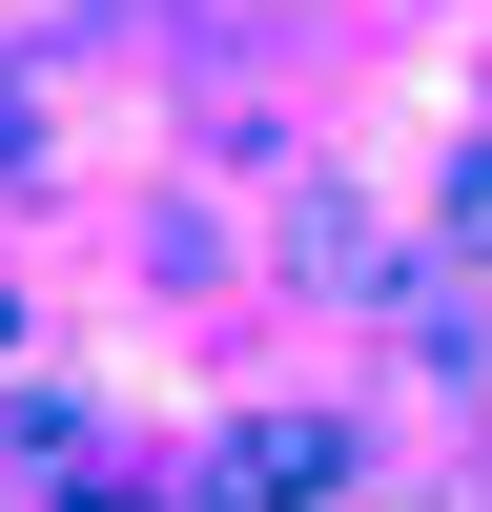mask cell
<instances>
[{"label": "cell", "instance_id": "4", "mask_svg": "<svg viewBox=\"0 0 492 512\" xmlns=\"http://www.w3.org/2000/svg\"><path fill=\"white\" fill-rule=\"evenodd\" d=\"M21 123H41V103H21V82H0V144H21Z\"/></svg>", "mask_w": 492, "mask_h": 512}, {"label": "cell", "instance_id": "2", "mask_svg": "<svg viewBox=\"0 0 492 512\" xmlns=\"http://www.w3.org/2000/svg\"><path fill=\"white\" fill-rule=\"evenodd\" d=\"M287 267H308V287H390V226H369V185H328V164H308V185H287Z\"/></svg>", "mask_w": 492, "mask_h": 512}, {"label": "cell", "instance_id": "1", "mask_svg": "<svg viewBox=\"0 0 492 512\" xmlns=\"http://www.w3.org/2000/svg\"><path fill=\"white\" fill-rule=\"evenodd\" d=\"M328 472H349V431H328V410H267V431H226V512H328Z\"/></svg>", "mask_w": 492, "mask_h": 512}, {"label": "cell", "instance_id": "3", "mask_svg": "<svg viewBox=\"0 0 492 512\" xmlns=\"http://www.w3.org/2000/svg\"><path fill=\"white\" fill-rule=\"evenodd\" d=\"M451 226H472V246H492V164H472V185H451Z\"/></svg>", "mask_w": 492, "mask_h": 512}]
</instances>
